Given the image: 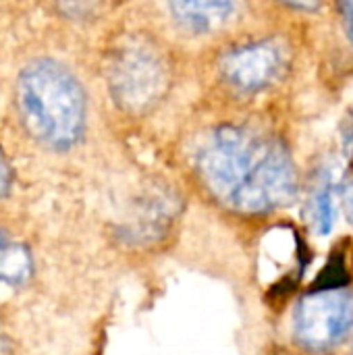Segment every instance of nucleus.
I'll return each instance as SVG.
<instances>
[{"instance_id": "nucleus-1", "label": "nucleus", "mask_w": 353, "mask_h": 355, "mask_svg": "<svg viewBox=\"0 0 353 355\" xmlns=\"http://www.w3.org/2000/svg\"><path fill=\"white\" fill-rule=\"evenodd\" d=\"M198 166L210 193L237 212H270L289 204L298 191L287 150L246 127L216 129L204 144Z\"/></svg>"}, {"instance_id": "nucleus-2", "label": "nucleus", "mask_w": 353, "mask_h": 355, "mask_svg": "<svg viewBox=\"0 0 353 355\" xmlns=\"http://www.w3.org/2000/svg\"><path fill=\"white\" fill-rule=\"evenodd\" d=\"M19 112L27 131L48 148L67 150L85 127V94L69 69L54 60L29 64L17 87Z\"/></svg>"}, {"instance_id": "nucleus-3", "label": "nucleus", "mask_w": 353, "mask_h": 355, "mask_svg": "<svg viewBox=\"0 0 353 355\" xmlns=\"http://www.w3.org/2000/svg\"><path fill=\"white\" fill-rule=\"evenodd\" d=\"M108 85L123 108L131 112L148 110L166 92L169 64L150 42L129 40L110 56Z\"/></svg>"}, {"instance_id": "nucleus-4", "label": "nucleus", "mask_w": 353, "mask_h": 355, "mask_svg": "<svg viewBox=\"0 0 353 355\" xmlns=\"http://www.w3.org/2000/svg\"><path fill=\"white\" fill-rule=\"evenodd\" d=\"M353 329V297L341 289L312 291L293 316V335L310 352H327L341 343Z\"/></svg>"}, {"instance_id": "nucleus-5", "label": "nucleus", "mask_w": 353, "mask_h": 355, "mask_svg": "<svg viewBox=\"0 0 353 355\" xmlns=\"http://www.w3.org/2000/svg\"><path fill=\"white\" fill-rule=\"evenodd\" d=\"M223 75L227 83L241 92L266 87L281 69V52L268 42H256L231 50L223 58Z\"/></svg>"}, {"instance_id": "nucleus-6", "label": "nucleus", "mask_w": 353, "mask_h": 355, "mask_svg": "<svg viewBox=\"0 0 353 355\" xmlns=\"http://www.w3.org/2000/svg\"><path fill=\"white\" fill-rule=\"evenodd\" d=\"M162 2L183 27L200 33L223 25L235 8V0H162Z\"/></svg>"}, {"instance_id": "nucleus-7", "label": "nucleus", "mask_w": 353, "mask_h": 355, "mask_svg": "<svg viewBox=\"0 0 353 355\" xmlns=\"http://www.w3.org/2000/svg\"><path fill=\"white\" fill-rule=\"evenodd\" d=\"M31 272L33 262L29 250L8 233L0 231V289L25 285L31 279Z\"/></svg>"}, {"instance_id": "nucleus-8", "label": "nucleus", "mask_w": 353, "mask_h": 355, "mask_svg": "<svg viewBox=\"0 0 353 355\" xmlns=\"http://www.w3.org/2000/svg\"><path fill=\"white\" fill-rule=\"evenodd\" d=\"M314 225L320 235L331 233L333 229V218H335V185L331 179H327L320 189L314 196Z\"/></svg>"}, {"instance_id": "nucleus-9", "label": "nucleus", "mask_w": 353, "mask_h": 355, "mask_svg": "<svg viewBox=\"0 0 353 355\" xmlns=\"http://www.w3.org/2000/svg\"><path fill=\"white\" fill-rule=\"evenodd\" d=\"M347 283V270H345V262L341 256H333L331 262L325 266V270L318 275L312 291H333V289H341ZM310 291V293H312Z\"/></svg>"}, {"instance_id": "nucleus-10", "label": "nucleus", "mask_w": 353, "mask_h": 355, "mask_svg": "<svg viewBox=\"0 0 353 355\" xmlns=\"http://www.w3.org/2000/svg\"><path fill=\"white\" fill-rule=\"evenodd\" d=\"M339 6H341V15L345 23V33L353 44V0H339Z\"/></svg>"}, {"instance_id": "nucleus-11", "label": "nucleus", "mask_w": 353, "mask_h": 355, "mask_svg": "<svg viewBox=\"0 0 353 355\" xmlns=\"http://www.w3.org/2000/svg\"><path fill=\"white\" fill-rule=\"evenodd\" d=\"M341 204H343V212H345L347 220L353 225V183L343 187V191H341Z\"/></svg>"}, {"instance_id": "nucleus-12", "label": "nucleus", "mask_w": 353, "mask_h": 355, "mask_svg": "<svg viewBox=\"0 0 353 355\" xmlns=\"http://www.w3.org/2000/svg\"><path fill=\"white\" fill-rule=\"evenodd\" d=\"M8 183H10L8 166H6V162L2 160V156H0V198L6 193V189H8Z\"/></svg>"}, {"instance_id": "nucleus-13", "label": "nucleus", "mask_w": 353, "mask_h": 355, "mask_svg": "<svg viewBox=\"0 0 353 355\" xmlns=\"http://www.w3.org/2000/svg\"><path fill=\"white\" fill-rule=\"evenodd\" d=\"M12 347H10V339L8 335L4 333V329L0 327V355H10Z\"/></svg>"}, {"instance_id": "nucleus-14", "label": "nucleus", "mask_w": 353, "mask_h": 355, "mask_svg": "<svg viewBox=\"0 0 353 355\" xmlns=\"http://www.w3.org/2000/svg\"><path fill=\"white\" fill-rule=\"evenodd\" d=\"M291 6H298V8H314L318 4V0H283Z\"/></svg>"}]
</instances>
